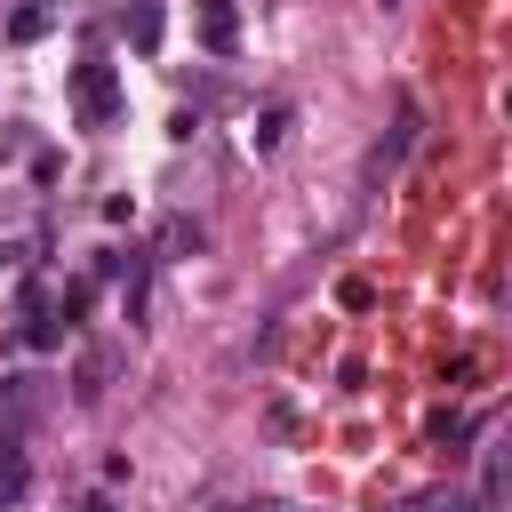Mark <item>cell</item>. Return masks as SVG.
<instances>
[{"instance_id":"6da1fadb","label":"cell","mask_w":512,"mask_h":512,"mask_svg":"<svg viewBox=\"0 0 512 512\" xmlns=\"http://www.w3.org/2000/svg\"><path fill=\"white\" fill-rule=\"evenodd\" d=\"M72 104H80V120H88V128H112V120H120V80H112V64H104V56H88V64L72 72Z\"/></svg>"},{"instance_id":"7a4b0ae2","label":"cell","mask_w":512,"mask_h":512,"mask_svg":"<svg viewBox=\"0 0 512 512\" xmlns=\"http://www.w3.org/2000/svg\"><path fill=\"white\" fill-rule=\"evenodd\" d=\"M200 40H208L216 56H232V40H240V16H232V0H200Z\"/></svg>"},{"instance_id":"3957f363","label":"cell","mask_w":512,"mask_h":512,"mask_svg":"<svg viewBox=\"0 0 512 512\" xmlns=\"http://www.w3.org/2000/svg\"><path fill=\"white\" fill-rule=\"evenodd\" d=\"M24 488H32V464H24V440L8 432L0 440V504H24Z\"/></svg>"},{"instance_id":"277c9868","label":"cell","mask_w":512,"mask_h":512,"mask_svg":"<svg viewBox=\"0 0 512 512\" xmlns=\"http://www.w3.org/2000/svg\"><path fill=\"white\" fill-rule=\"evenodd\" d=\"M128 40H136L144 56L160 48V0H136V16H128Z\"/></svg>"},{"instance_id":"5b68a950","label":"cell","mask_w":512,"mask_h":512,"mask_svg":"<svg viewBox=\"0 0 512 512\" xmlns=\"http://www.w3.org/2000/svg\"><path fill=\"white\" fill-rule=\"evenodd\" d=\"M104 376H112V352H88V360H80V400H96Z\"/></svg>"},{"instance_id":"8992f818","label":"cell","mask_w":512,"mask_h":512,"mask_svg":"<svg viewBox=\"0 0 512 512\" xmlns=\"http://www.w3.org/2000/svg\"><path fill=\"white\" fill-rule=\"evenodd\" d=\"M8 32H16V40H40V32H48V8H16Z\"/></svg>"},{"instance_id":"52a82bcc","label":"cell","mask_w":512,"mask_h":512,"mask_svg":"<svg viewBox=\"0 0 512 512\" xmlns=\"http://www.w3.org/2000/svg\"><path fill=\"white\" fill-rule=\"evenodd\" d=\"M168 248H192V256H200V248H208V232H200L192 216H176V224H168Z\"/></svg>"},{"instance_id":"ba28073f","label":"cell","mask_w":512,"mask_h":512,"mask_svg":"<svg viewBox=\"0 0 512 512\" xmlns=\"http://www.w3.org/2000/svg\"><path fill=\"white\" fill-rule=\"evenodd\" d=\"M232 512H288V504H232Z\"/></svg>"},{"instance_id":"9c48e42d","label":"cell","mask_w":512,"mask_h":512,"mask_svg":"<svg viewBox=\"0 0 512 512\" xmlns=\"http://www.w3.org/2000/svg\"><path fill=\"white\" fill-rule=\"evenodd\" d=\"M80 512H112V504H104V496H88V504H80Z\"/></svg>"}]
</instances>
